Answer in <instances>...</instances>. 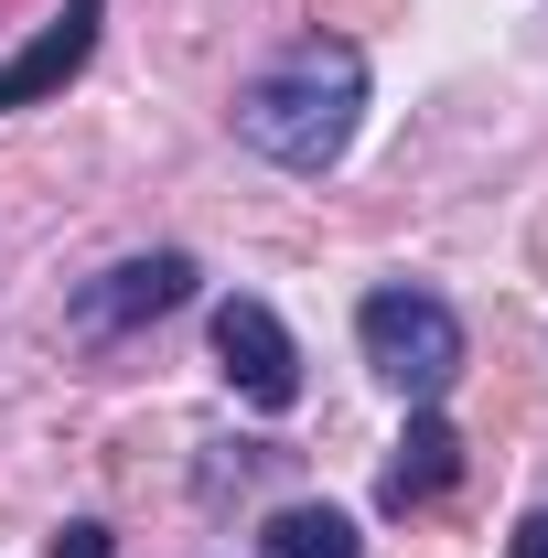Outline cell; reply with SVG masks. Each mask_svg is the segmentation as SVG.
I'll return each instance as SVG.
<instances>
[{
	"mask_svg": "<svg viewBox=\"0 0 548 558\" xmlns=\"http://www.w3.org/2000/svg\"><path fill=\"white\" fill-rule=\"evenodd\" d=\"M355 108H366V54L312 33V44H290L279 65H259L237 86V140L279 172H334L344 140H355Z\"/></svg>",
	"mask_w": 548,
	"mask_h": 558,
	"instance_id": "cell-1",
	"label": "cell"
},
{
	"mask_svg": "<svg viewBox=\"0 0 548 558\" xmlns=\"http://www.w3.org/2000/svg\"><path fill=\"white\" fill-rule=\"evenodd\" d=\"M355 344H366V365H377L398 398H419V409L463 376V323H452V301H430V290H366Z\"/></svg>",
	"mask_w": 548,
	"mask_h": 558,
	"instance_id": "cell-2",
	"label": "cell"
},
{
	"mask_svg": "<svg viewBox=\"0 0 548 558\" xmlns=\"http://www.w3.org/2000/svg\"><path fill=\"white\" fill-rule=\"evenodd\" d=\"M183 301H194V258H183V247H151V258H119V269H97L75 290V333H86V344H119V333L183 312Z\"/></svg>",
	"mask_w": 548,
	"mask_h": 558,
	"instance_id": "cell-3",
	"label": "cell"
},
{
	"mask_svg": "<svg viewBox=\"0 0 548 558\" xmlns=\"http://www.w3.org/2000/svg\"><path fill=\"white\" fill-rule=\"evenodd\" d=\"M215 365H226V387L248 398V409H290L301 398V354H290V333H279L270 301H215Z\"/></svg>",
	"mask_w": 548,
	"mask_h": 558,
	"instance_id": "cell-4",
	"label": "cell"
},
{
	"mask_svg": "<svg viewBox=\"0 0 548 558\" xmlns=\"http://www.w3.org/2000/svg\"><path fill=\"white\" fill-rule=\"evenodd\" d=\"M97 22H108V0H65V11H55V22H44V33L11 54V65H0V119H11V108H44L65 75H86V54H97Z\"/></svg>",
	"mask_w": 548,
	"mask_h": 558,
	"instance_id": "cell-5",
	"label": "cell"
},
{
	"mask_svg": "<svg viewBox=\"0 0 548 558\" xmlns=\"http://www.w3.org/2000/svg\"><path fill=\"white\" fill-rule=\"evenodd\" d=\"M452 473H463V429H452L441 409H419L409 429H398V451H388V484H377V505H388V515H409V505H430Z\"/></svg>",
	"mask_w": 548,
	"mask_h": 558,
	"instance_id": "cell-6",
	"label": "cell"
},
{
	"mask_svg": "<svg viewBox=\"0 0 548 558\" xmlns=\"http://www.w3.org/2000/svg\"><path fill=\"white\" fill-rule=\"evenodd\" d=\"M259 558H366V537H355V515H334V505H279L270 526H259Z\"/></svg>",
	"mask_w": 548,
	"mask_h": 558,
	"instance_id": "cell-7",
	"label": "cell"
},
{
	"mask_svg": "<svg viewBox=\"0 0 548 558\" xmlns=\"http://www.w3.org/2000/svg\"><path fill=\"white\" fill-rule=\"evenodd\" d=\"M55 558H108V526H97V515H65V526H55Z\"/></svg>",
	"mask_w": 548,
	"mask_h": 558,
	"instance_id": "cell-8",
	"label": "cell"
},
{
	"mask_svg": "<svg viewBox=\"0 0 548 558\" xmlns=\"http://www.w3.org/2000/svg\"><path fill=\"white\" fill-rule=\"evenodd\" d=\"M505 558H548V505H538V515H516V537H505Z\"/></svg>",
	"mask_w": 548,
	"mask_h": 558,
	"instance_id": "cell-9",
	"label": "cell"
}]
</instances>
